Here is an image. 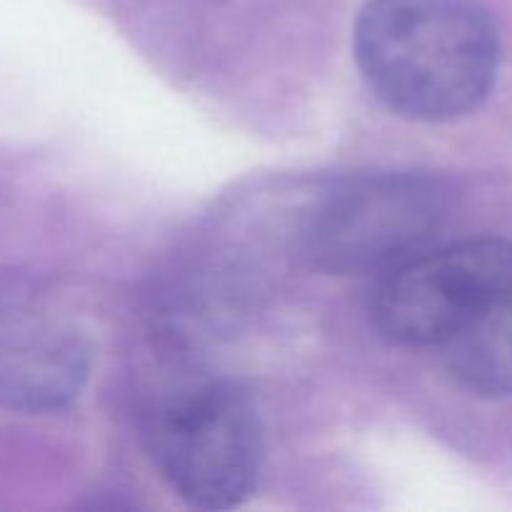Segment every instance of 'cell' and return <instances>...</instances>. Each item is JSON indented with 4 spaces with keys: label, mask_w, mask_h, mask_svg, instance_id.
Segmentation results:
<instances>
[{
    "label": "cell",
    "mask_w": 512,
    "mask_h": 512,
    "mask_svg": "<svg viewBox=\"0 0 512 512\" xmlns=\"http://www.w3.org/2000/svg\"><path fill=\"white\" fill-rule=\"evenodd\" d=\"M353 48L370 90L413 120L460 118L498 78V28L478 0H368Z\"/></svg>",
    "instance_id": "6da1fadb"
},
{
    "label": "cell",
    "mask_w": 512,
    "mask_h": 512,
    "mask_svg": "<svg viewBox=\"0 0 512 512\" xmlns=\"http://www.w3.org/2000/svg\"><path fill=\"white\" fill-rule=\"evenodd\" d=\"M145 445L170 488L203 510L243 503L263 468V430L253 405L220 383L160 400L145 423Z\"/></svg>",
    "instance_id": "7a4b0ae2"
},
{
    "label": "cell",
    "mask_w": 512,
    "mask_h": 512,
    "mask_svg": "<svg viewBox=\"0 0 512 512\" xmlns=\"http://www.w3.org/2000/svg\"><path fill=\"white\" fill-rule=\"evenodd\" d=\"M448 210V188L428 175H363L315 205L305 225V255L335 275H383L423 253Z\"/></svg>",
    "instance_id": "3957f363"
},
{
    "label": "cell",
    "mask_w": 512,
    "mask_h": 512,
    "mask_svg": "<svg viewBox=\"0 0 512 512\" xmlns=\"http://www.w3.org/2000/svg\"><path fill=\"white\" fill-rule=\"evenodd\" d=\"M512 295V243L475 238L413 255L383 273L370 318L385 340L448 348Z\"/></svg>",
    "instance_id": "277c9868"
},
{
    "label": "cell",
    "mask_w": 512,
    "mask_h": 512,
    "mask_svg": "<svg viewBox=\"0 0 512 512\" xmlns=\"http://www.w3.org/2000/svg\"><path fill=\"white\" fill-rule=\"evenodd\" d=\"M90 343L68 323L0 318V405L50 413L73 403L90 375Z\"/></svg>",
    "instance_id": "5b68a950"
},
{
    "label": "cell",
    "mask_w": 512,
    "mask_h": 512,
    "mask_svg": "<svg viewBox=\"0 0 512 512\" xmlns=\"http://www.w3.org/2000/svg\"><path fill=\"white\" fill-rule=\"evenodd\" d=\"M448 365L463 388L488 398L512 395V295L448 345Z\"/></svg>",
    "instance_id": "8992f818"
}]
</instances>
